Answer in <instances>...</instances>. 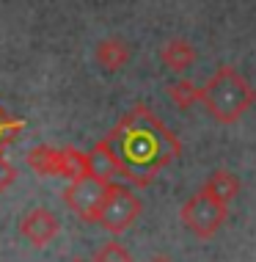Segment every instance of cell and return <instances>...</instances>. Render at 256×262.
<instances>
[{"mask_svg": "<svg viewBox=\"0 0 256 262\" xmlns=\"http://www.w3.org/2000/svg\"><path fill=\"white\" fill-rule=\"evenodd\" d=\"M141 212H144V202L132 193V188L122 182H110L102 207L97 212V224L110 235H122L138 221Z\"/></svg>", "mask_w": 256, "mask_h": 262, "instance_id": "3957f363", "label": "cell"}, {"mask_svg": "<svg viewBox=\"0 0 256 262\" xmlns=\"http://www.w3.org/2000/svg\"><path fill=\"white\" fill-rule=\"evenodd\" d=\"M160 61L166 69L179 75V72H188L196 63V50L188 39H168L160 50Z\"/></svg>", "mask_w": 256, "mask_h": 262, "instance_id": "9c48e42d", "label": "cell"}, {"mask_svg": "<svg viewBox=\"0 0 256 262\" xmlns=\"http://www.w3.org/2000/svg\"><path fill=\"white\" fill-rule=\"evenodd\" d=\"M149 262H174V259H171V257H166V254H157V257H152Z\"/></svg>", "mask_w": 256, "mask_h": 262, "instance_id": "e0dca14e", "label": "cell"}, {"mask_svg": "<svg viewBox=\"0 0 256 262\" xmlns=\"http://www.w3.org/2000/svg\"><path fill=\"white\" fill-rule=\"evenodd\" d=\"M14 182H17V168H14V163L0 152V193H6Z\"/></svg>", "mask_w": 256, "mask_h": 262, "instance_id": "2e32d148", "label": "cell"}, {"mask_svg": "<svg viewBox=\"0 0 256 262\" xmlns=\"http://www.w3.org/2000/svg\"><path fill=\"white\" fill-rule=\"evenodd\" d=\"M22 130H25V122H22V119H14L11 113L6 111L3 105H0V152H3L9 144H14Z\"/></svg>", "mask_w": 256, "mask_h": 262, "instance_id": "5bb4252c", "label": "cell"}, {"mask_svg": "<svg viewBox=\"0 0 256 262\" xmlns=\"http://www.w3.org/2000/svg\"><path fill=\"white\" fill-rule=\"evenodd\" d=\"M166 94L168 100L176 105V108L182 111H190L196 102H201V86H196L193 80H188V77H182V80H171L166 86Z\"/></svg>", "mask_w": 256, "mask_h": 262, "instance_id": "4fadbf2b", "label": "cell"}, {"mask_svg": "<svg viewBox=\"0 0 256 262\" xmlns=\"http://www.w3.org/2000/svg\"><path fill=\"white\" fill-rule=\"evenodd\" d=\"M25 163L39 177H58V149L50 144H36L25 155Z\"/></svg>", "mask_w": 256, "mask_h": 262, "instance_id": "7c38bea8", "label": "cell"}, {"mask_svg": "<svg viewBox=\"0 0 256 262\" xmlns=\"http://www.w3.org/2000/svg\"><path fill=\"white\" fill-rule=\"evenodd\" d=\"M130 55H132V53H130V47H127V41H124V39L110 36V39H102V41L97 45L94 61L105 69V72H119V69H124V67H127Z\"/></svg>", "mask_w": 256, "mask_h": 262, "instance_id": "ba28073f", "label": "cell"}, {"mask_svg": "<svg viewBox=\"0 0 256 262\" xmlns=\"http://www.w3.org/2000/svg\"><path fill=\"white\" fill-rule=\"evenodd\" d=\"M69 262H88V259H83V257H75V259H69Z\"/></svg>", "mask_w": 256, "mask_h": 262, "instance_id": "ac0fdd59", "label": "cell"}, {"mask_svg": "<svg viewBox=\"0 0 256 262\" xmlns=\"http://www.w3.org/2000/svg\"><path fill=\"white\" fill-rule=\"evenodd\" d=\"M85 174H91L88 152H80L77 146H61L58 149V177L72 182V180H80Z\"/></svg>", "mask_w": 256, "mask_h": 262, "instance_id": "8fae6325", "label": "cell"}, {"mask_svg": "<svg viewBox=\"0 0 256 262\" xmlns=\"http://www.w3.org/2000/svg\"><path fill=\"white\" fill-rule=\"evenodd\" d=\"M201 102L215 122L234 124L245 111H251L256 105V89L231 63H223L201 86Z\"/></svg>", "mask_w": 256, "mask_h": 262, "instance_id": "7a4b0ae2", "label": "cell"}, {"mask_svg": "<svg viewBox=\"0 0 256 262\" xmlns=\"http://www.w3.org/2000/svg\"><path fill=\"white\" fill-rule=\"evenodd\" d=\"M108 185L110 182L99 180V177H94V174H85V177H80V180L69 182V188L63 190V202H66V207L72 210L80 221L97 224V212L105 202Z\"/></svg>", "mask_w": 256, "mask_h": 262, "instance_id": "5b68a950", "label": "cell"}, {"mask_svg": "<svg viewBox=\"0 0 256 262\" xmlns=\"http://www.w3.org/2000/svg\"><path fill=\"white\" fill-rule=\"evenodd\" d=\"M58 229H61L58 215L47 207L31 210L22 221H19V235H22L31 246H36V249H44L47 243H53V240L58 237Z\"/></svg>", "mask_w": 256, "mask_h": 262, "instance_id": "8992f818", "label": "cell"}, {"mask_svg": "<svg viewBox=\"0 0 256 262\" xmlns=\"http://www.w3.org/2000/svg\"><path fill=\"white\" fill-rule=\"evenodd\" d=\"M88 168H91V174L99 177V180H105V182H116V180H122L124 185H127V180H124V168L119 166L116 155L110 152V146L105 144V141H97L94 149L88 152Z\"/></svg>", "mask_w": 256, "mask_h": 262, "instance_id": "52a82bcc", "label": "cell"}, {"mask_svg": "<svg viewBox=\"0 0 256 262\" xmlns=\"http://www.w3.org/2000/svg\"><path fill=\"white\" fill-rule=\"evenodd\" d=\"M201 190L207 196H212L218 204H229L234 202V196L240 193V180L234 177L231 171H226V168H220V171H215V174H210V180L201 185Z\"/></svg>", "mask_w": 256, "mask_h": 262, "instance_id": "30bf717a", "label": "cell"}, {"mask_svg": "<svg viewBox=\"0 0 256 262\" xmlns=\"http://www.w3.org/2000/svg\"><path fill=\"white\" fill-rule=\"evenodd\" d=\"M91 262H132V254L124 249L122 243H102L99 249L94 251V259Z\"/></svg>", "mask_w": 256, "mask_h": 262, "instance_id": "9a60e30c", "label": "cell"}, {"mask_svg": "<svg viewBox=\"0 0 256 262\" xmlns=\"http://www.w3.org/2000/svg\"><path fill=\"white\" fill-rule=\"evenodd\" d=\"M226 215H229V212H226V204H218L212 196L204 193V190L193 193L179 210L182 224L201 240L215 237V232L226 224Z\"/></svg>", "mask_w": 256, "mask_h": 262, "instance_id": "277c9868", "label": "cell"}, {"mask_svg": "<svg viewBox=\"0 0 256 262\" xmlns=\"http://www.w3.org/2000/svg\"><path fill=\"white\" fill-rule=\"evenodd\" d=\"M102 141L116 155L132 188H149L154 177L182 155V141L144 102H135Z\"/></svg>", "mask_w": 256, "mask_h": 262, "instance_id": "6da1fadb", "label": "cell"}]
</instances>
